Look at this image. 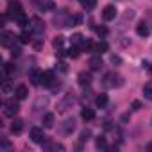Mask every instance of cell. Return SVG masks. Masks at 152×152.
Returning a JSON list of instances; mask_svg holds the SVG:
<instances>
[{"label": "cell", "mask_w": 152, "mask_h": 152, "mask_svg": "<svg viewBox=\"0 0 152 152\" xmlns=\"http://www.w3.org/2000/svg\"><path fill=\"white\" fill-rule=\"evenodd\" d=\"M63 43H64V36H56V38H54V41H52L54 48H57V50H61Z\"/></svg>", "instance_id": "cell-28"}, {"label": "cell", "mask_w": 152, "mask_h": 152, "mask_svg": "<svg viewBox=\"0 0 152 152\" xmlns=\"http://www.w3.org/2000/svg\"><path fill=\"white\" fill-rule=\"evenodd\" d=\"M54 83H56V79H54V72H50V70L41 72V81H39L41 86H45V88H52Z\"/></svg>", "instance_id": "cell-6"}, {"label": "cell", "mask_w": 152, "mask_h": 152, "mask_svg": "<svg viewBox=\"0 0 152 152\" xmlns=\"http://www.w3.org/2000/svg\"><path fill=\"white\" fill-rule=\"evenodd\" d=\"M72 45H73V47H83V45H84V38H83V34H79V32H77V34H73V36H72Z\"/></svg>", "instance_id": "cell-22"}, {"label": "cell", "mask_w": 152, "mask_h": 152, "mask_svg": "<svg viewBox=\"0 0 152 152\" xmlns=\"http://www.w3.org/2000/svg\"><path fill=\"white\" fill-rule=\"evenodd\" d=\"M18 109H20V106H18V102L15 99H9V100L4 102V116L15 118V115L18 113Z\"/></svg>", "instance_id": "cell-2"}, {"label": "cell", "mask_w": 152, "mask_h": 152, "mask_svg": "<svg viewBox=\"0 0 152 152\" xmlns=\"http://www.w3.org/2000/svg\"><path fill=\"white\" fill-rule=\"evenodd\" d=\"M81 22H83V16H81V15H75V16H72V23H70V27H72V25H79Z\"/></svg>", "instance_id": "cell-32"}, {"label": "cell", "mask_w": 152, "mask_h": 152, "mask_svg": "<svg viewBox=\"0 0 152 152\" xmlns=\"http://www.w3.org/2000/svg\"><path fill=\"white\" fill-rule=\"evenodd\" d=\"M52 9H56V4L52 2V0H45V2L39 4V11L41 13H47V11H52Z\"/></svg>", "instance_id": "cell-18"}, {"label": "cell", "mask_w": 152, "mask_h": 152, "mask_svg": "<svg viewBox=\"0 0 152 152\" xmlns=\"http://www.w3.org/2000/svg\"><path fill=\"white\" fill-rule=\"evenodd\" d=\"M23 131V120H13L11 124V132L13 134H22Z\"/></svg>", "instance_id": "cell-14"}, {"label": "cell", "mask_w": 152, "mask_h": 152, "mask_svg": "<svg viewBox=\"0 0 152 152\" xmlns=\"http://www.w3.org/2000/svg\"><path fill=\"white\" fill-rule=\"evenodd\" d=\"M122 84H124V77H122V75H118L116 72L106 73V77H104V86L106 88H120Z\"/></svg>", "instance_id": "cell-1"}, {"label": "cell", "mask_w": 152, "mask_h": 152, "mask_svg": "<svg viewBox=\"0 0 152 152\" xmlns=\"http://www.w3.org/2000/svg\"><path fill=\"white\" fill-rule=\"evenodd\" d=\"M111 63H113V64H120V63H122V59H120L118 56H111Z\"/></svg>", "instance_id": "cell-37"}, {"label": "cell", "mask_w": 152, "mask_h": 152, "mask_svg": "<svg viewBox=\"0 0 152 152\" xmlns=\"http://www.w3.org/2000/svg\"><path fill=\"white\" fill-rule=\"evenodd\" d=\"M79 2H81V6H83L84 9H88V11L95 9V6H97V0H79Z\"/></svg>", "instance_id": "cell-24"}, {"label": "cell", "mask_w": 152, "mask_h": 152, "mask_svg": "<svg viewBox=\"0 0 152 152\" xmlns=\"http://www.w3.org/2000/svg\"><path fill=\"white\" fill-rule=\"evenodd\" d=\"M79 56V47H70V50H68V57H77Z\"/></svg>", "instance_id": "cell-30"}, {"label": "cell", "mask_w": 152, "mask_h": 152, "mask_svg": "<svg viewBox=\"0 0 152 152\" xmlns=\"http://www.w3.org/2000/svg\"><path fill=\"white\" fill-rule=\"evenodd\" d=\"M90 83H91V75L86 73V72H81V73H79V84H81V86H88Z\"/></svg>", "instance_id": "cell-20"}, {"label": "cell", "mask_w": 152, "mask_h": 152, "mask_svg": "<svg viewBox=\"0 0 152 152\" xmlns=\"http://www.w3.org/2000/svg\"><path fill=\"white\" fill-rule=\"evenodd\" d=\"M20 15H23V9H22V4L18 2V0H11L9 6H7V16L16 20Z\"/></svg>", "instance_id": "cell-3"}, {"label": "cell", "mask_w": 152, "mask_h": 152, "mask_svg": "<svg viewBox=\"0 0 152 152\" xmlns=\"http://www.w3.org/2000/svg\"><path fill=\"white\" fill-rule=\"evenodd\" d=\"M72 102H73V99H72L70 95H66V97H64V99L57 104V111H61V113H63V111H66V107H68Z\"/></svg>", "instance_id": "cell-16"}, {"label": "cell", "mask_w": 152, "mask_h": 152, "mask_svg": "<svg viewBox=\"0 0 152 152\" xmlns=\"http://www.w3.org/2000/svg\"><path fill=\"white\" fill-rule=\"evenodd\" d=\"M100 66H102V59H100V54H99V56H93V57L90 59V68L95 72V70H100Z\"/></svg>", "instance_id": "cell-15"}, {"label": "cell", "mask_w": 152, "mask_h": 152, "mask_svg": "<svg viewBox=\"0 0 152 152\" xmlns=\"http://www.w3.org/2000/svg\"><path fill=\"white\" fill-rule=\"evenodd\" d=\"M15 22H16V23H18L22 29H25V27H27V23H29V18H27V15L23 13V15H20V16L15 20Z\"/></svg>", "instance_id": "cell-27"}, {"label": "cell", "mask_w": 152, "mask_h": 152, "mask_svg": "<svg viewBox=\"0 0 152 152\" xmlns=\"http://www.w3.org/2000/svg\"><path fill=\"white\" fill-rule=\"evenodd\" d=\"M11 148V143L7 140H2V150H9Z\"/></svg>", "instance_id": "cell-36"}, {"label": "cell", "mask_w": 152, "mask_h": 152, "mask_svg": "<svg viewBox=\"0 0 152 152\" xmlns=\"http://www.w3.org/2000/svg\"><path fill=\"white\" fill-rule=\"evenodd\" d=\"M31 140H32L34 143L43 145V143L47 141V136H45V132H43L41 127H32V129H31Z\"/></svg>", "instance_id": "cell-5"}, {"label": "cell", "mask_w": 152, "mask_h": 152, "mask_svg": "<svg viewBox=\"0 0 152 152\" xmlns=\"http://www.w3.org/2000/svg\"><path fill=\"white\" fill-rule=\"evenodd\" d=\"M29 77H31L32 84L39 86V81H41V72H39V70H31V73H29Z\"/></svg>", "instance_id": "cell-19"}, {"label": "cell", "mask_w": 152, "mask_h": 152, "mask_svg": "<svg viewBox=\"0 0 152 152\" xmlns=\"http://www.w3.org/2000/svg\"><path fill=\"white\" fill-rule=\"evenodd\" d=\"M145 64H147V66H148V68H147V70H148V73H150V75H152V64H148V63H147V61H145Z\"/></svg>", "instance_id": "cell-39"}, {"label": "cell", "mask_w": 152, "mask_h": 152, "mask_svg": "<svg viewBox=\"0 0 152 152\" xmlns=\"http://www.w3.org/2000/svg\"><path fill=\"white\" fill-rule=\"evenodd\" d=\"M47 148H52V150H64V147H63L61 143H50V145H47Z\"/></svg>", "instance_id": "cell-34"}, {"label": "cell", "mask_w": 152, "mask_h": 152, "mask_svg": "<svg viewBox=\"0 0 152 152\" xmlns=\"http://www.w3.org/2000/svg\"><path fill=\"white\" fill-rule=\"evenodd\" d=\"M95 145H97V148H107V141H106V136H99V138L95 140Z\"/></svg>", "instance_id": "cell-29"}, {"label": "cell", "mask_w": 152, "mask_h": 152, "mask_svg": "<svg viewBox=\"0 0 152 152\" xmlns=\"http://www.w3.org/2000/svg\"><path fill=\"white\" fill-rule=\"evenodd\" d=\"M147 152H152V141H150V143H147Z\"/></svg>", "instance_id": "cell-40"}, {"label": "cell", "mask_w": 152, "mask_h": 152, "mask_svg": "<svg viewBox=\"0 0 152 152\" xmlns=\"http://www.w3.org/2000/svg\"><path fill=\"white\" fill-rule=\"evenodd\" d=\"M54 23H56V27H57V25H61V27H63V25H70V23H72V16H70L64 9H59L57 15L54 16Z\"/></svg>", "instance_id": "cell-4"}, {"label": "cell", "mask_w": 152, "mask_h": 152, "mask_svg": "<svg viewBox=\"0 0 152 152\" xmlns=\"http://www.w3.org/2000/svg\"><path fill=\"white\" fill-rule=\"evenodd\" d=\"M32 36H34V34H32V31L29 29V31H23L18 38H20V43L25 45V43H31V41H32Z\"/></svg>", "instance_id": "cell-17"}, {"label": "cell", "mask_w": 152, "mask_h": 152, "mask_svg": "<svg viewBox=\"0 0 152 152\" xmlns=\"http://www.w3.org/2000/svg\"><path fill=\"white\" fill-rule=\"evenodd\" d=\"M95 104H97L99 107H104V106H107V95H106V93H100V95L95 99Z\"/></svg>", "instance_id": "cell-26"}, {"label": "cell", "mask_w": 152, "mask_h": 152, "mask_svg": "<svg viewBox=\"0 0 152 152\" xmlns=\"http://www.w3.org/2000/svg\"><path fill=\"white\" fill-rule=\"evenodd\" d=\"M29 29L32 31V34H43L45 31V25L39 18H31V23H29Z\"/></svg>", "instance_id": "cell-7"}, {"label": "cell", "mask_w": 152, "mask_h": 152, "mask_svg": "<svg viewBox=\"0 0 152 152\" xmlns=\"http://www.w3.org/2000/svg\"><path fill=\"white\" fill-rule=\"evenodd\" d=\"M148 32H150V29H148V25H147L145 22H140V23L136 25V34H138V36L145 38V36H148Z\"/></svg>", "instance_id": "cell-13"}, {"label": "cell", "mask_w": 152, "mask_h": 152, "mask_svg": "<svg viewBox=\"0 0 152 152\" xmlns=\"http://www.w3.org/2000/svg\"><path fill=\"white\" fill-rule=\"evenodd\" d=\"M75 131V120L73 118H66L63 124H61V132L64 134V136H68V134H72Z\"/></svg>", "instance_id": "cell-9"}, {"label": "cell", "mask_w": 152, "mask_h": 152, "mask_svg": "<svg viewBox=\"0 0 152 152\" xmlns=\"http://www.w3.org/2000/svg\"><path fill=\"white\" fill-rule=\"evenodd\" d=\"M90 138H91V131H90V129H86V131H83V132H81V141H83V143H84V141H88Z\"/></svg>", "instance_id": "cell-31"}, {"label": "cell", "mask_w": 152, "mask_h": 152, "mask_svg": "<svg viewBox=\"0 0 152 152\" xmlns=\"http://www.w3.org/2000/svg\"><path fill=\"white\" fill-rule=\"evenodd\" d=\"M15 95H16V99H18V100H23V99H27V97H29V88H27L25 84H20V86L15 90Z\"/></svg>", "instance_id": "cell-11"}, {"label": "cell", "mask_w": 152, "mask_h": 152, "mask_svg": "<svg viewBox=\"0 0 152 152\" xmlns=\"http://www.w3.org/2000/svg\"><path fill=\"white\" fill-rule=\"evenodd\" d=\"M2 91H4L6 95H9V93L13 91V88H11V84H9L7 81H4V84H2Z\"/></svg>", "instance_id": "cell-33"}, {"label": "cell", "mask_w": 152, "mask_h": 152, "mask_svg": "<svg viewBox=\"0 0 152 152\" xmlns=\"http://www.w3.org/2000/svg\"><path fill=\"white\" fill-rule=\"evenodd\" d=\"M95 31H97L100 36H106V34H107V29H106V27H97Z\"/></svg>", "instance_id": "cell-35"}, {"label": "cell", "mask_w": 152, "mask_h": 152, "mask_svg": "<svg viewBox=\"0 0 152 152\" xmlns=\"http://www.w3.org/2000/svg\"><path fill=\"white\" fill-rule=\"evenodd\" d=\"M54 124H56L54 113H45V115H43V127H45V129H52Z\"/></svg>", "instance_id": "cell-12"}, {"label": "cell", "mask_w": 152, "mask_h": 152, "mask_svg": "<svg viewBox=\"0 0 152 152\" xmlns=\"http://www.w3.org/2000/svg\"><path fill=\"white\" fill-rule=\"evenodd\" d=\"M107 48H109V45H107L106 41H99V43L95 45V52H97V54H104V52H107Z\"/></svg>", "instance_id": "cell-25"}, {"label": "cell", "mask_w": 152, "mask_h": 152, "mask_svg": "<svg viewBox=\"0 0 152 152\" xmlns=\"http://www.w3.org/2000/svg\"><path fill=\"white\" fill-rule=\"evenodd\" d=\"M102 18L106 20V22H111V20H115L116 18V7L115 6H106L104 9H102Z\"/></svg>", "instance_id": "cell-10"}, {"label": "cell", "mask_w": 152, "mask_h": 152, "mask_svg": "<svg viewBox=\"0 0 152 152\" xmlns=\"http://www.w3.org/2000/svg\"><path fill=\"white\" fill-rule=\"evenodd\" d=\"M143 97L147 100H152V81H148L145 86H143Z\"/></svg>", "instance_id": "cell-23"}, {"label": "cell", "mask_w": 152, "mask_h": 152, "mask_svg": "<svg viewBox=\"0 0 152 152\" xmlns=\"http://www.w3.org/2000/svg\"><path fill=\"white\" fill-rule=\"evenodd\" d=\"M140 107H141V104H140L138 100H134V102H132V109H140Z\"/></svg>", "instance_id": "cell-38"}, {"label": "cell", "mask_w": 152, "mask_h": 152, "mask_svg": "<svg viewBox=\"0 0 152 152\" xmlns=\"http://www.w3.org/2000/svg\"><path fill=\"white\" fill-rule=\"evenodd\" d=\"M81 116H83V120H93L95 118V111L91 109V107H84L83 111H81Z\"/></svg>", "instance_id": "cell-21"}, {"label": "cell", "mask_w": 152, "mask_h": 152, "mask_svg": "<svg viewBox=\"0 0 152 152\" xmlns=\"http://www.w3.org/2000/svg\"><path fill=\"white\" fill-rule=\"evenodd\" d=\"M15 41H16V36H15V32H11V31H4V34H2V47H13L15 45Z\"/></svg>", "instance_id": "cell-8"}]
</instances>
